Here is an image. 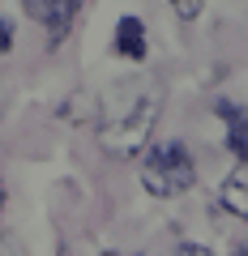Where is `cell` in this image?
Masks as SVG:
<instances>
[{
	"mask_svg": "<svg viewBox=\"0 0 248 256\" xmlns=\"http://www.w3.org/2000/svg\"><path fill=\"white\" fill-rule=\"evenodd\" d=\"M158 111H163V90L150 82H129L124 98L111 102L99 124V150L107 158H120V162L146 154L150 132L158 124Z\"/></svg>",
	"mask_w": 248,
	"mask_h": 256,
	"instance_id": "obj_1",
	"label": "cell"
},
{
	"mask_svg": "<svg viewBox=\"0 0 248 256\" xmlns=\"http://www.w3.org/2000/svg\"><path fill=\"white\" fill-rule=\"evenodd\" d=\"M197 184V162L193 154L180 146V141H167V146L146 150V162H141V188L158 201H171L180 192H188Z\"/></svg>",
	"mask_w": 248,
	"mask_h": 256,
	"instance_id": "obj_2",
	"label": "cell"
},
{
	"mask_svg": "<svg viewBox=\"0 0 248 256\" xmlns=\"http://www.w3.org/2000/svg\"><path fill=\"white\" fill-rule=\"evenodd\" d=\"M86 0H47V13H43V26H47V43H60V38L73 30L77 13H82Z\"/></svg>",
	"mask_w": 248,
	"mask_h": 256,
	"instance_id": "obj_3",
	"label": "cell"
},
{
	"mask_svg": "<svg viewBox=\"0 0 248 256\" xmlns=\"http://www.w3.org/2000/svg\"><path fill=\"white\" fill-rule=\"evenodd\" d=\"M116 56H124V60H146V26H141V18H120L116 26Z\"/></svg>",
	"mask_w": 248,
	"mask_h": 256,
	"instance_id": "obj_4",
	"label": "cell"
},
{
	"mask_svg": "<svg viewBox=\"0 0 248 256\" xmlns=\"http://www.w3.org/2000/svg\"><path fill=\"white\" fill-rule=\"evenodd\" d=\"M218 116H227V150L239 158V166H248V111L218 102Z\"/></svg>",
	"mask_w": 248,
	"mask_h": 256,
	"instance_id": "obj_5",
	"label": "cell"
},
{
	"mask_svg": "<svg viewBox=\"0 0 248 256\" xmlns=\"http://www.w3.org/2000/svg\"><path fill=\"white\" fill-rule=\"evenodd\" d=\"M218 196H222V205H227L235 218L248 222V166H235V171L222 180V192H218Z\"/></svg>",
	"mask_w": 248,
	"mask_h": 256,
	"instance_id": "obj_6",
	"label": "cell"
},
{
	"mask_svg": "<svg viewBox=\"0 0 248 256\" xmlns=\"http://www.w3.org/2000/svg\"><path fill=\"white\" fill-rule=\"evenodd\" d=\"M171 9H175V18H184V22H193V18H201V9H205V0H171Z\"/></svg>",
	"mask_w": 248,
	"mask_h": 256,
	"instance_id": "obj_7",
	"label": "cell"
},
{
	"mask_svg": "<svg viewBox=\"0 0 248 256\" xmlns=\"http://www.w3.org/2000/svg\"><path fill=\"white\" fill-rule=\"evenodd\" d=\"M9 47H13V22H9V18H0V56L9 52Z\"/></svg>",
	"mask_w": 248,
	"mask_h": 256,
	"instance_id": "obj_8",
	"label": "cell"
},
{
	"mask_svg": "<svg viewBox=\"0 0 248 256\" xmlns=\"http://www.w3.org/2000/svg\"><path fill=\"white\" fill-rule=\"evenodd\" d=\"M22 9H26L35 22H43V13H47V0H22Z\"/></svg>",
	"mask_w": 248,
	"mask_h": 256,
	"instance_id": "obj_9",
	"label": "cell"
},
{
	"mask_svg": "<svg viewBox=\"0 0 248 256\" xmlns=\"http://www.w3.org/2000/svg\"><path fill=\"white\" fill-rule=\"evenodd\" d=\"M175 256H214V252H210V248H201V244H184Z\"/></svg>",
	"mask_w": 248,
	"mask_h": 256,
	"instance_id": "obj_10",
	"label": "cell"
},
{
	"mask_svg": "<svg viewBox=\"0 0 248 256\" xmlns=\"http://www.w3.org/2000/svg\"><path fill=\"white\" fill-rule=\"evenodd\" d=\"M231 256H248V244H235V248H231Z\"/></svg>",
	"mask_w": 248,
	"mask_h": 256,
	"instance_id": "obj_11",
	"label": "cell"
},
{
	"mask_svg": "<svg viewBox=\"0 0 248 256\" xmlns=\"http://www.w3.org/2000/svg\"><path fill=\"white\" fill-rule=\"evenodd\" d=\"M0 256H13V244H5V248H0Z\"/></svg>",
	"mask_w": 248,
	"mask_h": 256,
	"instance_id": "obj_12",
	"label": "cell"
},
{
	"mask_svg": "<svg viewBox=\"0 0 248 256\" xmlns=\"http://www.w3.org/2000/svg\"><path fill=\"white\" fill-rule=\"evenodd\" d=\"M0 210H5V188H0Z\"/></svg>",
	"mask_w": 248,
	"mask_h": 256,
	"instance_id": "obj_13",
	"label": "cell"
},
{
	"mask_svg": "<svg viewBox=\"0 0 248 256\" xmlns=\"http://www.w3.org/2000/svg\"><path fill=\"white\" fill-rule=\"evenodd\" d=\"M107 256H116V252H107Z\"/></svg>",
	"mask_w": 248,
	"mask_h": 256,
	"instance_id": "obj_14",
	"label": "cell"
}]
</instances>
